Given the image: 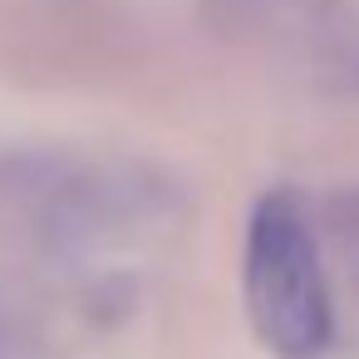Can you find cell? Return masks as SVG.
I'll list each match as a JSON object with an SVG mask.
<instances>
[{"mask_svg":"<svg viewBox=\"0 0 359 359\" xmlns=\"http://www.w3.org/2000/svg\"><path fill=\"white\" fill-rule=\"evenodd\" d=\"M114 222L109 182L89 177L69 158L0 148V231L35 241H79Z\"/></svg>","mask_w":359,"mask_h":359,"instance_id":"obj_2","label":"cell"},{"mask_svg":"<svg viewBox=\"0 0 359 359\" xmlns=\"http://www.w3.org/2000/svg\"><path fill=\"white\" fill-rule=\"evenodd\" d=\"M246 310L256 334L285 354L305 359L330 344L334 310L320 271V246L290 192H266L246 226Z\"/></svg>","mask_w":359,"mask_h":359,"instance_id":"obj_1","label":"cell"}]
</instances>
